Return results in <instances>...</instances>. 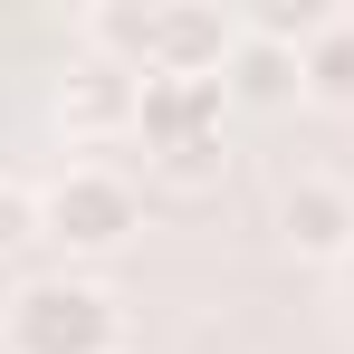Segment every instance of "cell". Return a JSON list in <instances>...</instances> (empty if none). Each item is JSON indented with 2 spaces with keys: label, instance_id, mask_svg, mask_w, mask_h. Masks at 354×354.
Listing matches in <instances>:
<instances>
[{
  "label": "cell",
  "instance_id": "52a82bcc",
  "mask_svg": "<svg viewBox=\"0 0 354 354\" xmlns=\"http://www.w3.org/2000/svg\"><path fill=\"white\" fill-rule=\"evenodd\" d=\"M297 77H306L326 106H354V19H326V29H316V48L297 58Z\"/></svg>",
  "mask_w": 354,
  "mask_h": 354
},
{
  "label": "cell",
  "instance_id": "9c48e42d",
  "mask_svg": "<svg viewBox=\"0 0 354 354\" xmlns=\"http://www.w3.org/2000/svg\"><path fill=\"white\" fill-rule=\"evenodd\" d=\"M19 239H48V230H39V192L0 173V249H19Z\"/></svg>",
  "mask_w": 354,
  "mask_h": 354
},
{
  "label": "cell",
  "instance_id": "30bf717a",
  "mask_svg": "<svg viewBox=\"0 0 354 354\" xmlns=\"http://www.w3.org/2000/svg\"><path fill=\"white\" fill-rule=\"evenodd\" d=\"M239 96H278V86H288V67L268 58V48H239V77H230Z\"/></svg>",
  "mask_w": 354,
  "mask_h": 354
},
{
  "label": "cell",
  "instance_id": "5b68a950",
  "mask_svg": "<svg viewBox=\"0 0 354 354\" xmlns=\"http://www.w3.org/2000/svg\"><path fill=\"white\" fill-rule=\"evenodd\" d=\"M230 19L221 10H153L144 19V77H221Z\"/></svg>",
  "mask_w": 354,
  "mask_h": 354
},
{
  "label": "cell",
  "instance_id": "8992f818",
  "mask_svg": "<svg viewBox=\"0 0 354 354\" xmlns=\"http://www.w3.org/2000/svg\"><path fill=\"white\" fill-rule=\"evenodd\" d=\"M134 106H144V67H115V58H86L67 77V96H58L67 134H124Z\"/></svg>",
  "mask_w": 354,
  "mask_h": 354
},
{
  "label": "cell",
  "instance_id": "ba28073f",
  "mask_svg": "<svg viewBox=\"0 0 354 354\" xmlns=\"http://www.w3.org/2000/svg\"><path fill=\"white\" fill-rule=\"evenodd\" d=\"M153 182H173V192H211V182H221V144H182V153H153Z\"/></svg>",
  "mask_w": 354,
  "mask_h": 354
},
{
  "label": "cell",
  "instance_id": "7a4b0ae2",
  "mask_svg": "<svg viewBox=\"0 0 354 354\" xmlns=\"http://www.w3.org/2000/svg\"><path fill=\"white\" fill-rule=\"evenodd\" d=\"M39 230L58 239V249H77V259H106V249L134 239V182L106 173V163H67L39 192Z\"/></svg>",
  "mask_w": 354,
  "mask_h": 354
},
{
  "label": "cell",
  "instance_id": "277c9868",
  "mask_svg": "<svg viewBox=\"0 0 354 354\" xmlns=\"http://www.w3.org/2000/svg\"><path fill=\"white\" fill-rule=\"evenodd\" d=\"M278 239H288L297 259H345L354 249V192L335 173H297L278 192Z\"/></svg>",
  "mask_w": 354,
  "mask_h": 354
},
{
  "label": "cell",
  "instance_id": "3957f363",
  "mask_svg": "<svg viewBox=\"0 0 354 354\" xmlns=\"http://www.w3.org/2000/svg\"><path fill=\"white\" fill-rule=\"evenodd\" d=\"M221 106H230V77H144L134 134H144V153H182V144H221Z\"/></svg>",
  "mask_w": 354,
  "mask_h": 354
},
{
  "label": "cell",
  "instance_id": "6da1fadb",
  "mask_svg": "<svg viewBox=\"0 0 354 354\" xmlns=\"http://www.w3.org/2000/svg\"><path fill=\"white\" fill-rule=\"evenodd\" d=\"M0 354H115V297L96 278H29L0 306Z\"/></svg>",
  "mask_w": 354,
  "mask_h": 354
}]
</instances>
